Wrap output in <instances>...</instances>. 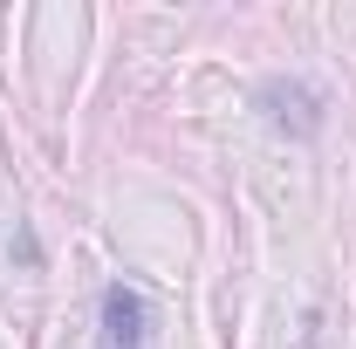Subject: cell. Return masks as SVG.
<instances>
[{
	"mask_svg": "<svg viewBox=\"0 0 356 349\" xmlns=\"http://www.w3.org/2000/svg\"><path fill=\"white\" fill-rule=\"evenodd\" d=\"M151 343V308L137 288H103V349H144Z\"/></svg>",
	"mask_w": 356,
	"mask_h": 349,
	"instance_id": "1",
	"label": "cell"
}]
</instances>
